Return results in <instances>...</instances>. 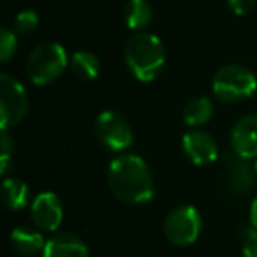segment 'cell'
Masks as SVG:
<instances>
[{
	"label": "cell",
	"instance_id": "obj_1",
	"mask_svg": "<svg viewBox=\"0 0 257 257\" xmlns=\"http://www.w3.org/2000/svg\"><path fill=\"white\" fill-rule=\"evenodd\" d=\"M107 185L118 201L127 204L150 203L155 194L154 175L148 164L134 154L116 157L107 169Z\"/></svg>",
	"mask_w": 257,
	"mask_h": 257
},
{
	"label": "cell",
	"instance_id": "obj_2",
	"mask_svg": "<svg viewBox=\"0 0 257 257\" xmlns=\"http://www.w3.org/2000/svg\"><path fill=\"white\" fill-rule=\"evenodd\" d=\"M123 57L127 67L140 81H152L166 65V48L155 34L138 32L127 39Z\"/></svg>",
	"mask_w": 257,
	"mask_h": 257
},
{
	"label": "cell",
	"instance_id": "obj_3",
	"mask_svg": "<svg viewBox=\"0 0 257 257\" xmlns=\"http://www.w3.org/2000/svg\"><path fill=\"white\" fill-rule=\"evenodd\" d=\"M67 51L60 43H43L32 50L27 58L25 71L34 85L46 86L57 81L67 69Z\"/></svg>",
	"mask_w": 257,
	"mask_h": 257
},
{
	"label": "cell",
	"instance_id": "obj_4",
	"mask_svg": "<svg viewBox=\"0 0 257 257\" xmlns=\"http://www.w3.org/2000/svg\"><path fill=\"white\" fill-rule=\"evenodd\" d=\"M211 90L220 102L236 104L250 99L255 93L257 78L245 65L229 64L215 72L211 79Z\"/></svg>",
	"mask_w": 257,
	"mask_h": 257
},
{
	"label": "cell",
	"instance_id": "obj_5",
	"mask_svg": "<svg viewBox=\"0 0 257 257\" xmlns=\"http://www.w3.org/2000/svg\"><path fill=\"white\" fill-rule=\"evenodd\" d=\"M201 220L199 211L190 204H182L169 211L164 220V236L171 245L175 246H189L197 241L201 234Z\"/></svg>",
	"mask_w": 257,
	"mask_h": 257
},
{
	"label": "cell",
	"instance_id": "obj_6",
	"mask_svg": "<svg viewBox=\"0 0 257 257\" xmlns=\"http://www.w3.org/2000/svg\"><path fill=\"white\" fill-rule=\"evenodd\" d=\"M29 113V97L23 85L8 72L0 74V120L2 131L18 125Z\"/></svg>",
	"mask_w": 257,
	"mask_h": 257
},
{
	"label": "cell",
	"instance_id": "obj_7",
	"mask_svg": "<svg viewBox=\"0 0 257 257\" xmlns=\"http://www.w3.org/2000/svg\"><path fill=\"white\" fill-rule=\"evenodd\" d=\"M95 134L111 152L127 150L134 141V131L127 118L116 111H102L95 120Z\"/></svg>",
	"mask_w": 257,
	"mask_h": 257
},
{
	"label": "cell",
	"instance_id": "obj_8",
	"mask_svg": "<svg viewBox=\"0 0 257 257\" xmlns=\"http://www.w3.org/2000/svg\"><path fill=\"white\" fill-rule=\"evenodd\" d=\"M224 176L227 192L234 199H245L255 189L257 175L246 159L236 155L232 150L224 155Z\"/></svg>",
	"mask_w": 257,
	"mask_h": 257
},
{
	"label": "cell",
	"instance_id": "obj_9",
	"mask_svg": "<svg viewBox=\"0 0 257 257\" xmlns=\"http://www.w3.org/2000/svg\"><path fill=\"white\" fill-rule=\"evenodd\" d=\"M30 218L39 231H55L64 218V206H62L60 197L53 192L39 194L30 204Z\"/></svg>",
	"mask_w": 257,
	"mask_h": 257
},
{
	"label": "cell",
	"instance_id": "obj_10",
	"mask_svg": "<svg viewBox=\"0 0 257 257\" xmlns=\"http://www.w3.org/2000/svg\"><path fill=\"white\" fill-rule=\"evenodd\" d=\"M182 148L187 159L196 166H208L218 159V145L215 138L201 128H192L182 138Z\"/></svg>",
	"mask_w": 257,
	"mask_h": 257
},
{
	"label": "cell",
	"instance_id": "obj_11",
	"mask_svg": "<svg viewBox=\"0 0 257 257\" xmlns=\"http://www.w3.org/2000/svg\"><path fill=\"white\" fill-rule=\"evenodd\" d=\"M231 150L236 155L246 159H257V114H246L239 118L231 128L229 136Z\"/></svg>",
	"mask_w": 257,
	"mask_h": 257
},
{
	"label": "cell",
	"instance_id": "obj_12",
	"mask_svg": "<svg viewBox=\"0 0 257 257\" xmlns=\"http://www.w3.org/2000/svg\"><path fill=\"white\" fill-rule=\"evenodd\" d=\"M43 257H90V250L79 236L58 232L46 241Z\"/></svg>",
	"mask_w": 257,
	"mask_h": 257
},
{
	"label": "cell",
	"instance_id": "obj_13",
	"mask_svg": "<svg viewBox=\"0 0 257 257\" xmlns=\"http://www.w3.org/2000/svg\"><path fill=\"white\" fill-rule=\"evenodd\" d=\"M9 239H11L13 248L22 253V255H37L46 246L43 231L27 227V225H18V227L13 229Z\"/></svg>",
	"mask_w": 257,
	"mask_h": 257
},
{
	"label": "cell",
	"instance_id": "obj_14",
	"mask_svg": "<svg viewBox=\"0 0 257 257\" xmlns=\"http://www.w3.org/2000/svg\"><path fill=\"white\" fill-rule=\"evenodd\" d=\"M30 189L18 178H6L2 183V203L8 210H23L29 204Z\"/></svg>",
	"mask_w": 257,
	"mask_h": 257
},
{
	"label": "cell",
	"instance_id": "obj_15",
	"mask_svg": "<svg viewBox=\"0 0 257 257\" xmlns=\"http://www.w3.org/2000/svg\"><path fill=\"white\" fill-rule=\"evenodd\" d=\"M215 106L211 99L208 97H196V99L189 100L183 107V121L189 127H203L213 116Z\"/></svg>",
	"mask_w": 257,
	"mask_h": 257
},
{
	"label": "cell",
	"instance_id": "obj_16",
	"mask_svg": "<svg viewBox=\"0 0 257 257\" xmlns=\"http://www.w3.org/2000/svg\"><path fill=\"white\" fill-rule=\"evenodd\" d=\"M72 74L81 81H92L100 72V60L95 53L86 50H79L71 57Z\"/></svg>",
	"mask_w": 257,
	"mask_h": 257
},
{
	"label": "cell",
	"instance_id": "obj_17",
	"mask_svg": "<svg viewBox=\"0 0 257 257\" xmlns=\"http://www.w3.org/2000/svg\"><path fill=\"white\" fill-rule=\"evenodd\" d=\"M154 9L148 0H128L125 6L123 18L131 30H145L152 22Z\"/></svg>",
	"mask_w": 257,
	"mask_h": 257
},
{
	"label": "cell",
	"instance_id": "obj_18",
	"mask_svg": "<svg viewBox=\"0 0 257 257\" xmlns=\"http://www.w3.org/2000/svg\"><path fill=\"white\" fill-rule=\"evenodd\" d=\"M37 27H39V16L30 9L18 13V16L13 20V30L16 36H30L36 32Z\"/></svg>",
	"mask_w": 257,
	"mask_h": 257
},
{
	"label": "cell",
	"instance_id": "obj_19",
	"mask_svg": "<svg viewBox=\"0 0 257 257\" xmlns=\"http://www.w3.org/2000/svg\"><path fill=\"white\" fill-rule=\"evenodd\" d=\"M16 46H18V39H16L15 30L2 29V36H0V62H8L16 53Z\"/></svg>",
	"mask_w": 257,
	"mask_h": 257
},
{
	"label": "cell",
	"instance_id": "obj_20",
	"mask_svg": "<svg viewBox=\"0 0 257 257\" xmlns=\"http://www.w3.org/2000/svg\"><path fill=\"white\" fill-rule=\"evenodd\" d=\"M241 252L243 257H257V229L253 225L241 231Z\"/></svg>",
	"mask_w": 257,
	"mask_h": 257
},
{
	"label": "cell",
	"instance_id": "obj_21",
	"mask_svg": "<svg viewBox=\"0 0 257 257\" xmlns=\"http://www.w3.org/2000/svg\"><path fill=\"white\" fill-rule=\"evenodd\" d=\"M0 148H2V164H0V175H6L11 166V155L15 152V143H13V138L8 134V131H2V136H0Z\"/></svg>",
	"mask_w": 257,
	"mask_h": 257
},
{
	"label": "cell",
	"instance_id": "obj_22",
	"mask_svg": "<svg viewBox=\"0 0 257 257\" xmlns=\"http://www.w3.org/2000/svg\"><path fill=\"white\" fill-rule=\"evenodd\" d=\"M253 2H255V0H227L231 11L238 16H243V15H246V13L252 11Z\"/></svg>",
	"mask_w": 257,
	"mask_h": 257
},
{
	"label": "cell",
	"instance_id": "obj_23",
	"mask_svg": "<svg viewBox=\"0 0 257 257\" xmlns=\"http://www.w3.org/2000/svg\"><path fill=\"white\" fill-rule=\"evenodd\" d=\"M248 218H250V225L257 229V197L250 203V213H248Z\"/></svg>",
	"mask_w": 257,
	"mask_h": 257
},
{
	"label": "cell",
	"instance_id": "obj_24",
	"mask_svg": "<svg viewBox=\"0 0 257 257\" xmlns=\"http://www.w3.org/2000/svg\"><path fill=\"white\" fill-rule=\"evenodd\" d=\"M253 169H255V175H257V159H255V162H253Z\"/></svg>",
	"mask_w": 257,
	"mask_h": 257
}]
</instances>
